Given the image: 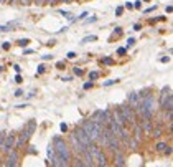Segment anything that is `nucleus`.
Instances as JSON below:
<instances>
[{"instance_id": "nucleus-1", "label": "nucleus", "mask_w": 173, "mask_h": 167, "mask_svg": "<svg viewBox=\"0 0 173 167\" xmlns=\"http://www.w3.org/2000/svg\"><path fill=\"white\" fill-rule=\"evenodd\" d=\"M53 142H55V146H53L55 154H56V155H60V157H63L65 160H69L71 154H69V147H68V144H66L65 141H63L61 137H55Z\"/></svg>"}, {"instance_id": "nucleus-2", "label": "nucleus", "mask_w": 173, "mask_h": 167, "mask_svg": "<svg viewBox=\"0 0 173 167\" xmlns=\"http://www.w3.org/2000/svg\"><path fill=\"white\" fill-rule=\"evenodd\" d=\"M35 128H36V121H31L30 124H28V128L25 129L20 134V137H18V141H15V147H20V146H23L28 139H30V136H31V132L35 131Z\"/></svg>"}, {"instance_id": "nucleus-3", "label": "nucleus", "mask_w": 173, "mask_h": 167, "mask_svg": "<svg viewBox=\"0 0 173 167\" xmlns=\"http://www.w3.org/2000/svg\"><path fill=\"white\" fill-rule=\"evenodd\" d=\"M120 114L124 116L125 123L127 124H134L135 123V114H134V109H132L130 104H125V106H120Z\"/></svg>"}, {"instance_id": "nucleus-4", "label": "nucleus", "mask_w": 173, "mask_h": 167, "mask_svg": "<svg viewBox=\"0 0 173 167\" xmlns=\"http://www.w3.org/2000/svg\"><path fill=\"white\" fill-rule=\"evenodd\" d=\"M74 134H76L78 141H79L81 144H83L84 147H88L89 144H91V139H89V136H88V134H86V132H84V129H83V128H78V129H76V132H74Z\"/></svg>"}, {"instance_id": "nucleus-5", "label": "nucleus", "mask_w": 173, "mask_h": 167, "mask_svg": "<svg viewBox=\"0 0 173 167\" xmlns=\"http://www.w3.org/2000/svg\"><path fill=\"white\" fill-rule=\"evenodd\" d=\"M2 149H3L5 152H8L10 149H15V136H13V134H8V136L3 137Z\"/></svg>"}, {"instance_id": "nucleus-6", "label": "nucleus", "mask_w": 173, "mask_h": 167, "mask_svg": "<svg viewBox=\"0 0 173 167\" xmlns=\"http://www.w3.org/2000/svg\"><path fill=\"white\" fill-rule=\"evenodd\" d=\"M71 146H73V151L76 152L78 155H81L84 151H86V147L81 144L79 141H78V137H76V134H71Z\"/></svg>"}, {"instance_id": "nucleus-7", "label": "nucleus", "mask_w": 173, "mask_h": 167, "mask_svg": "<svg viewBox=\"0 0 173 167\" xmlns=\"http://www.w3.org/2000/svg\"><path fill=\"white\" fill-rule=\"evenodd\" d=\"M17 164H18V154H17L15 149H10L8 151V157H7V162H5V165L8 167H15Z\"/></svg>"}, {"instance_id": "nucleus-8", "label": "nucleus", "mask_w": 173, "mask_h": 167, "mask_svg": "<svg viewBox=\"0 0 173 167\" xmlns=\"http://www.w3.org/2000/svg\"><path fill=\"white\" fill-rule=\"evenodd\" d=\"M114 159H115V164L117 165H124L125 162H124V155H122V152L120 151H115L114 152Z\"/></svg>"}, {"instance_id": "nucleus-9", "label": "nucleus", "mask_w": 173, "mask_h": 167, "mask_svg": "<svg viewBox=\"0 0 173 167\" xmlns=\"http://www.w3.org/2000/svg\"><path fill=\"white\" fill-rule=\"evenodd\" d=\"M55 155H56V154H55V149H53V146H50V147H48V157H50V160H48V162H50V164L53 162Z\"/></svg>"}, {"instance_id": "nucleus-10", "label": "nucleus", "mask_w": 173, "mask_h": 167, "mask_svg": "<svg viewBox=\"0 0 173 167\" xmlns=\"http://www.w3.org/2000/svg\"><path fill=\"white\" fill-rule=\"evenodd\" d=\"M166 146H168V144H165V142H158V144H157V146H155V149H157V151H158V152H163Z\"/></svg>"}, {"instance_id": "nucleus-11", "label": "nucleus", "mask_w": 173, "mask_h": 167, "mask_svg": "<svg viewBox=\"0 0 173 167\" xmlns=\"http://www.w3.org/2000/svg\"><path fill=\"white\" fill-rule=\"evenodd\" d=\"M143 129H145V132H150V131H152V124H150V119H145V123H143Z\"/></svg>"}, {"instance_id": "nucleus-12", "label": "nucleus", "mask_w": 173, "mask_h": 167, "mask_svg": "<svg viewBox=\"0 0 173 167\" xmlns=\"http://www.w3.org/2000/svg\"><path fill=\"white\" fill-rule=\"evenodd\" d=\"M94 40H97V37L96 35H91V37L83 38V42H81V43H89V42H94Z\"/></svg>"}, {"instance_id": "nucleus-13", "label": "nucleus", "mask_w": 173, "mask_h": 167, "mask_svg": "<svg viewBox=\"0 0 173 167\" xmlns=\"http://www.w3.org/2000/svg\"><path fill=\"white\" fill-rule=\"evenodd\" d=\"M134 45H135V40H134V38H129V40H127V50H129L130 47H134Z\"/></svg>"}, {"instance_id": "nucleus-14", "label": "nucleus", "mask_w": 173, "mask_h": 167, "mask_svg": "<svg viewBox=\"0 0 173 167\" xmlns=\"http://www.w3.org/2000/svg\"><path fill=\"white\" fill-rule=\"evenodd\" d=\"M28 42H30L28 38H23V40H20V42H18V45H20V47H26Z\"/></svg>"}, {"instance_id": "nucleus-15", "label": "nucleus", "mask_w": 173, "mask_h": 167, "mask_svg": "<svg viewBox=\"0 0 173 167\" xmlns=\"http://www.w3.org/2000/svg\"><path fill=\"white\" fill-rule=\"evenodd\" d=\"M97 76H99V73H97V71H92V73H89V79H91V81H92V79H96Z\"/></svg>"}, {"instance_id": "nucleus-16", "label": "nucleus", "mask_w": 173, "mask_h": 167, "mask_svg": "<svg viewBox=\"0 0 173 167\" xmlns=\"http://www.w3.org/2000/svg\"><path fill=\"white\" fill-rule=\"evenodd\" d=\"M115 83H119V79H109V81L104 83V86H111V84H115Z\"/></svg>"}, {"instance_id": "nucleus-17", "label": "nucleus", "mask_w": 173, "mask_h": 167, "mask_svg": "<svg viewBox=\"0 0 173 167\" xmlns=\"http://www.w3.org/2000/svg\"><path fill=\"white\" fill-rule=\"evenodd\" d=\"M153 136H155V137H158V136H161V129H160V128H157V129H155V131H153Z\"/></svg>"}, {"instance_id": "nucleus-18", "label": "nucleus", "mask_w": 173, "mask_h": 167, "mask_svg": "<svg viewBox=\"0 0 173 167\" xmlns=\"http://www.w3.org/2000/svg\"><path fill=\"white\" fill-rule=\"evenodd\" d=\"M74 74L81 76V74H83V70H81V68H76V66H74Z\"/></svg>"}, {"instance_id": "nucleus-19", "label": "nucleus", "mask_w": 173, "mask_h": 167, "mask_svg": "<svg viewBox=\"0 0 173 167\" xmlns=\"http://www.w3.org/2000/svg\"><path fill=\"white\" fill-rule=\"evenodd\" d=\"M127 53V48H119L117 50V55H125Z\"/></svg>"}, {"instance_id": "nucleus-20", "label": "nucleus", "mask_w": 173, "mask_h": 167, "mask_svg": "<svg viewBox=\"0 0 173 167\" xmlns=\"http://www.w3.org/2000/svg\"><path fill=\"white\" fill-rule=\"evenodd\" d=\"M8 30H12L10 27H5V25H0V32H8Z\"/></svg>"}, {"instance_id": "nucleus-21", "label": "nucleus", "mask_w": 173, "mask_h": 167, "mask_svg": "<svg viewBox=\"0 0 173 167\" xmlns=\"http://www.w3.org/2000/svg\"><path fill=\"white\" fill-rule=\"evenodd\" d=\"M86 17H88V12H84V13H81L78 18H74V20H83V18H86Z\"/></svg>"}, {"instance_id": "nucleus-22", "label": "nucleus", "mask_w": 173, "mask_h": 167, "mask_svg": "<svg viewBox=\"0 0 173 167\" xmlns=\"http://www.w3.org/2000/svg\"><path fill=\"white\" fill-rule=\"evenodd\" d=\"M122 33V30H120V27H115V30H114V35H120Z\"/></svg>"}, {"instance_id": "nucleus-23", "label": "nucleus", "mask_w": 173, "mask_h": 167, "mask_svg": "<svg viewBox=\"0 0 173 167\" xmlns=\"http://www.w3.org/2000/svg\"><path fill=\"white\" fill-rule=\"evenodd\" d=\"M41 73H45V66L40 65V66H38V74H41Z\"/></svg>"}, {"instance_id": "nucleus-24", "label": "nucleus", "mask_w": 173, "mask_h": 167, "mask_svg": "<svg viewBox=\"0 0 173 167\" xmlns=\"http://www.w3.org/2000/svg\"><path fill=\"white\" fill-rule=\"evenodd\" d=\"M3 137H5V132H0V147H2V142H3Z\"/></svg>"}, {"instance_id": "nucleus-25", "label": "nucleus", "mask_w": 173, "mask_h": 167, "mask_svg": "<svg viewBox=\"0 0 173 167\" xmlns=\"http://www.w3.org/2000/svg\"><path fill=\"white\" fill-rule=\"evenodd\" d=\"M60 13H61L63 17H69V12H66V10H60Z\"/></svg>"}, {"instance_id": "nucleus-26", "label": "nucleus", "mask_w": 173, "mask_h": 167, "mask_svg": "<svg viewBox=\"0 0 173 167\" xmlns=\"http://www.w3.org/2000/svg\"><path fill=\"white\" fill-rule=\"evenodd\" d=\"M74 56H76V53H74V51H69V53H68V58H74Z\"/></svg>"}, {"instance_id": "nucleus-27", "label": "nucleus", "mask_w": 173, "mask_h": 167, "mask_svg": "<svg viewBox=\"0 0 173 167\" xmlns=\"http://www.w3.org/2000/svg\"><path fill=\"white\" fill-rule=\"evenodd\" d=\"M91 86H92V81H89V83H86V84H84V89H89V88H91Z\"/></svg>"}, {"instance_id": "nucleus-28", "label": "nucleus", "mask_w": 173, "mask_h": 167, "mask_svg": "<svg viewBox=\"0 0 173 167\" xmlns=\"http://www.w3.org/2000/svg\"><path fill=\"white\" fill-rule=\"evenodd\" d=\"M140 5H142V3H140V0H137V2L134 3V7H135V8H140Z\"/></svg>"}, {"instance_id": "nucleus-29", "label": "nucleus", "mask_w": 173, "mask_h": 167, "mask_svg": "<svg viewBox=\"0 0 173 167\" xmlns=\"http://www.w3.org/2000/svg\"><path fill=\"white\" fill-rule=\"evenodd\" d=\"M115 13H117V17H119V15H122V7H119L117 10H115Z\"/></svg>"}, {"instance_id": "nucleus-30", "label": "nucleus", "mask_w": 173, "mask_h": 167, "mask_svg": "<svg viewBox=\"0 0 173 167\" xmlns=\"http://www.w3.org/2000/svg\"><path fill=\"white\" fill-rule=\"evenodd\" d=\"M15 81L17 83H22V76H20V74H17V76H15Z\"/></svg>"}, {"instance_id": "nucleus-31", "label": "nucleus", "mask_w": 173, "mask_h": 167, "mask_svg": "<svg viewBox=\"0 0 173 167\" xmlns=\"http://www.w3.org/2000/svg\"><path fill=\"white\" fill-rule=\"evenodd\" d=\"M104 63H106V65H112V60L111 58H106V60H104Z\"/></svg>"}, {"instance_id": "nucleus-32", "label": "nucleus", "mask_w": 173, "mask_h": 167, "mask_svg": "<svg viewBox=\"0 0 173 167\" xmlns=\"http://www.w3.org/2000/svg\"><path fill=\"white\" fill-rule=\"evenodd\" d=\"M61 131H63V132H65V131H68V126H66L65 123H63V124H61Z\"/></svg>"}, {"instance_id": "nucleus-33", "label": "nucleus", "mask_w": 173, "mask_h": 167, "mask_svg": "<svg viewBox=\"0 0 173 167\" xmlns=\"http://www.w3.org/2000/svg\"><path fill=\"white\" fill-rule=\"evenodd\" d=\"M166 61H170V58L168 56H163V58H161V63H166Z\"/></svg>"}, {"instance_id": "nucleus-34", "label": "nucleus", "mask_w": 173, "mask_h": 167, "mask_svg": "<svg viewBox=\"0 0 173 167\" xmlns=\"http://www.w3.org/2000/svg\"><path fill=\"white\" fill-rule=\"evenodd\" d=\"M153 10H155V7H150V8L145 10V13H150V12H153Z\"/></svg>"}, {"instance_id": "nucleus-35", "label": "nucleus", "mask_w": 173, "mask_h": 167, "mask_svg": "<svg viewBox=\"0 0 173 167\" xmlns=\"http://www.w3.org/2000/svg\"><path fill=\"white\" fill-rule=\"evenodd\" d=\"M56 66H58V68H65V63H63V61H60V63H58Z\"/></svg>"}, {"instance_id": "nucleus-36", "label": "nucleus", "mask_w": 173, "mask_h": 167, "mask_svg": "<svg viewBox=\"0 0 173 167\" xmlns=\"http://www.w3.org/2000/svg\"><path fill=\"white\" fill-rule=\"evenodd\" d=\"M10 48V43H3V50H8Z\"/></svg>"}, {"instance_id": "nucleus-37", "label": "nucleus", "mask_w": 173, "mask_h": 167, "mask_svg": "<svg viewBox=\"0 0 173 167\" xmlns=\"http://www.w3.org/2000/svg\"><path fill=\"white\" fill-rule=\"evenodd\" d=\"M22 3H30V0H20Z\"/></svg>"}, {"instance_id": "nucleus-38", "label": "nucleus", "mask_w": 173, "mask_h": 167, "mask_svg": "<svg viewBox=\"0 0 173 167\" xmlns=\"http://www.w3.org/2000/svg\"><path fill=\"white\" fill-rule=\"evenodd\" d=\"M7 2H15V0H7Z\"/></svg>"}, {"instance_id": "nucleus-39", "label": "nucleus", "mask_w": 173, "mask_h": 167, "mask_svg": "<svg viewBox=\"0 0 173 167\" xmlns=\"http://www.w3.org/2000/svg\"><path fill=\"white\" fill-rule=\"evenodd\" d=\"M0 73H2V66H0Z\"/></svg>"}, {"instance_id": "nucleus-40", "label": "nucleus", "mask_w": 173, "mask_h": 167, "mask_svg": "<svg viewBox=\"0 0 173 167\" xmlns=\"http://www.w3.org/2000/svg\"><path fill=\"white\" fill-rule=\"evenodd\" d=\"M145 2H148V0H145Z\"/></svg>"}]
</instances>
